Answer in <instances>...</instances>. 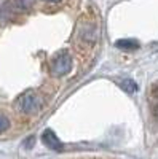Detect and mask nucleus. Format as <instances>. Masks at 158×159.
<instances>
[{
  "label": "nucleus",
  "instance_id": "423d86ee",
  "mask_svg": "<svg viewBox=\"0 0 158 159\" xmlns=\"http://www.w3.org/2000/svg\"><path fill=\"white\" fill-rule=\"evenodd\" d=\"M122 88H123L125 92H128V94H133V92H136V89H137V84H136L134 80L126 78V80L122 81Z\"/></svg>",
  "mask_w": 158,
  "mask_h": 159
},
{
  "label": "nucleus",
  "instance_id": "7ed1b4c3",
  "mask_svg": "<svg viewBox=\"0 0 158 159\" xmlns=\"http://www.w3.org/2000/svg\"><path fill=\"white\" fill-rule=\"evenodd\" d=\"M42 142L45 143V147L50 148V150H55V151L62 150V143H61V140L58 139V135H56L51 129L43 130V134H42Z\"/></svg>",
  "mask_w": 158,
  "mask_h": 159
},
{
  "label": "nucleus",
  "instance_id": "f257e3e1",
  "mask_svg": "<svg viewBox=\"0 0 158 159\" xmlns=\"http://www.w3.org/2000/svg\"><path fill=\"white\" fill-rule=\"evenodd\" d=\"M15 105H16V110L19 113H22L26 116H31V115H34V113H37L38 110H40L42 100H40V97H38L37 92L26 91L16 99Z\"/></svg>",
  "mask_w": 158,
  "mask_h": 159
},
{
  "label": "nucleus",
  "instance_id": "f03ea898",
  "mask_svg": "<svg viewBox=\"0 0 158 159\" xmlns=\"http://www.w3.org/2000/svg\"><path fill=\"white\" fill-rule=\"evenodd\" d=\"M72 70V56L69 52H61L50 62V72L53 76H64Z\"/></svg>",
  "mask_w": 158,
  "mask_h": 159
},
{
  "label": "nucleus",
  "instance_id": "20e7f679",
  "mask_svg": "<svg viewBox=\"0 0 158 159\" xmlns=\"http://www.w3.org/2000/svg\"><path fill=\"white\" fill-rule=\"evenodd\" d=\"M150 110L152 115L158 119V84H153L150 91Z\"/></svg>",
  "mask_w": 158,
  "mask_h": 159
},
{
  "label": "nucleus",
  "instance_id": "0eeeda50",
  "mask_svg": "<svg viewBox=\"0 0 158 159\" xmlns=\"http://www.w3.org/2000/svg\"><path fill=\"white\" fill-rule=\"evenodd\" d=\"M10 129V119L5 115H0V134H5Z\"/></svg>",
  "mask_w": 158,
  "mask_h": 159
},
{
  "label": "nucleus",
  "instance_id": "39448f33",
  "mask_svg": "<svg viewBox=\"0 0 158 159\" xmlns=\"http://www.w3.org/2000/svg\"><path fill=\"white\" fill-rule=\"evenodd\" d=\"M137 46L139 45H137V42H134V40H118L117 42V48H120L123 51H133Z\"/></svg>",
  "mask_w": 158,
  "mask_h": 159
},
{
  "label": "nucleus",
  "instance_id": "6e6552de",
  "mask_svg": "<svg viewBox=\"0 0 158 159\" xmlns=\"http://www.w3.org/2000/svg\"><path fill=\"white\" fill-rule=\"evenodd\" d=\"M45 2H48V3H59L61 0H45Z\"/></svg>",
  "mask_w": 158,
  "mask_h": 159
}]
</instances>
